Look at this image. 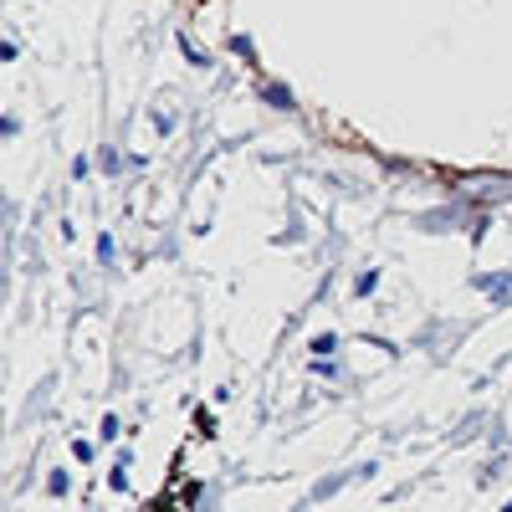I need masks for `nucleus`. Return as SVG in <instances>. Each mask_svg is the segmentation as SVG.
<instances>
[{
    "label": "nucleus",
    "mask_w": 512,
    "mask_h": 512,
    "mask_svg": "<svg viewBox=\"0 0 512 512\" xmlns=\"http://www.w3.org/2000/svg\"><path fill=\"white\" fill-rule=\"evenodd\" d=\"M466 190H477V200H512V180H466Z\"/></svg>",
    "instance_id": "obj_1"
},
{
    "label": "nucleus",
    "mask_w": 512,
    "mask_h": 512,
    "mask_svg": "<svg viewBox=\"0 0 512 512\" xmlns=\"http://www.w3.org/2000/svg\"><path fill=\"white\" fill-rule=\"evenodd\" d=\"M267 103H277V108H292V93H287V88H267Z\"/></svg>",
    "instance_id": "obj_2"
},
{
    "label": "nucleus",
    "mask_w": 512,
    "mask_h": 512,
    "mask_svg": "<svg viewBox=\"0 0 512 512\" xmlns=\"http://www.w3.org/2000/svg\"><path fill=\"white\" fill-rule=\"evenodd\" d=\"M507 512H512V507H507Z\"/></svg>",
    "instance_id": "obj_3"
}]
</instances>
